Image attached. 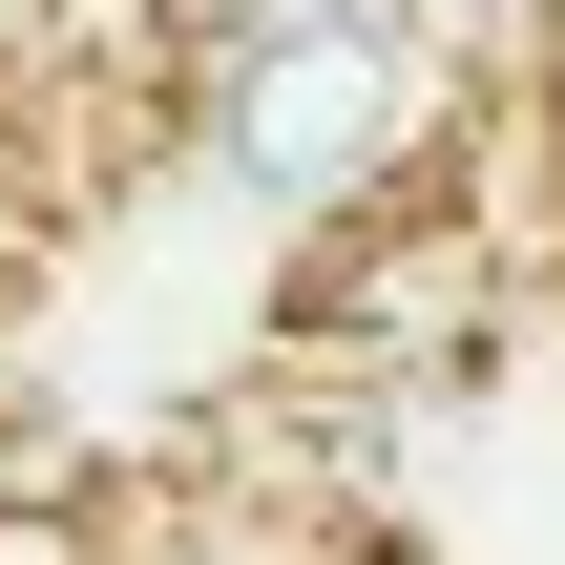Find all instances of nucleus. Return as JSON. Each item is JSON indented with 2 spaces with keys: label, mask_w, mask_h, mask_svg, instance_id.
Segmentation results:
<instances>
[{
  "label": "nucleus",
  "mask_w": 565,
  "mask_h": 565,
  "mask_svg": "<svg viewBox=\"0 0 565 565\" xmlns=\"http://www.w3.org/2000/svg\"><path fill=\"white\" fill-rule=\"evenodd\" d=\"M0 21H21V0H0Z\"/></svg>",
  "instance_id": "nucleus-2"
},
{
  "label": "nucleus",
  "mask_w": 565,
  "mask_h": 565,
  "mask_svg": "<svg viewBox=\"0 0 565 565\" xmlns=\"http://www.w3.org/2000/svg\"><path fill=\"white\" fill-rule=\"evenodd\" d=\"M440 63L398 0H273V21H210V168L252 210H377L398 147H419Z\"/></svg>",
  "instance_id": "nucleus-1"
}]
</instances>
